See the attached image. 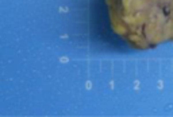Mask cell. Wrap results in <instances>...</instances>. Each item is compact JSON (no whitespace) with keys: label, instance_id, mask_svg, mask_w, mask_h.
<instances>
[{"label":"cell","instance_id":"cell-1","mask_svg":"<svg viewBox=\"0 0 173 117\" xmlns=\"http://www.w3.org/2000/svg\"><path fill=\"white\" fill-rule=\"evenodd\" d=\"M143 1H145V0H143ZM153 1H154V0H153ZM161 4H164V5H162V12H161L160 17L168 19L169 12H170V8H173V0H162ZM172 15H173V11H172ZM172 15H170V17H172Z\"/></svg>","mask_w":173,"mask_h":117}]
</instances>
